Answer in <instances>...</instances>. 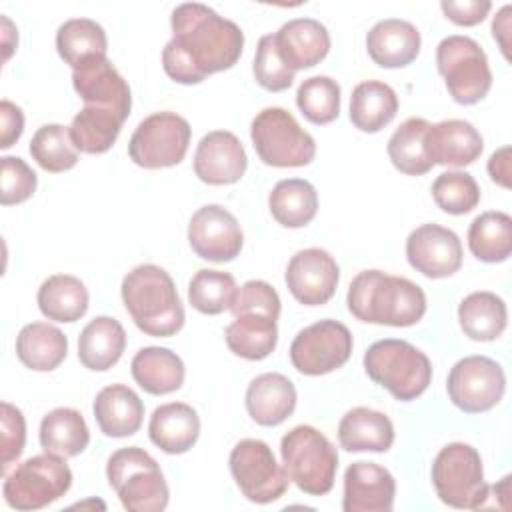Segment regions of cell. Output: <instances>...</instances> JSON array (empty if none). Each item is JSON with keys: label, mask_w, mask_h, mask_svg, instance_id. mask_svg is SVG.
Returning a JSON list of instances; mask_svg holds the SVG:
<instances>
[{"label": "cell", "mask_w": 512, "mask_h": 512, "mask_svg": "<svg viewBox=\"0 0 512 512\" xmlns=\"http://www.w3.org/2000/svg\"><path fill=\"white\" fill-rule=\"evenodd\" d=\"M510 4H506V6H502L500 8V12L494 16V20H492V36H494V40L500 44V50H502V54L506 56V58H510L508 56V48H510V42H508V32H510Z\"/></svg>", "instance_id": "cell-52"}, {"label": "cell", "mask_w": 512, "mask_h": 512, "mask_svg": "<svg viewBox=\"0 0 512 512\" xmlns=\"http://www.w3.org/2000/svg\"><path fill=\"white\" fill-rule=\"evenodd\" d=\"M398 112V96L386 82L364 80L354 86L350 96V122L360 132H380Z\"/></svg>", "instance_id": "cell-32"}, {"label": "cell", "mask_w": 512, "mask_h": 512, "mask_svg": "<svg viewBox=\"0 0 512 512\" xmlns=\"http://www.w3.org/2000/svg\"><path fill=\"white\" fill-rule=\"evenodd\" d=\"M426 146L434 164L462 168L480 158L484 140L468 120L450 118L430 124L426 132Z\"/></svg>", "instance_id": "cell-22"}, {"label": "cell", "mask_w": 512, "mask_h": 512, "mask_svg": "<svg viewBox=\"0 0 512 512\" xmlns=\"http://www.w3.org/2000/svg\"><path fill=\"white\" fill-rule=\"evenodd\" d=\"M418 28L402 18H384L366 34V50L374 64L382 68H404L420 54Z\"/></svg>", "instance_id": "cell-23"}, {"label": "cell", "mask_w": 512, "mask_h": 512, "mask_svg": "<svg viewBox=\"0 0 512 512\" xmlns=\"http://www.w3.org/2000/svg\"><path fill=\"white\" fill-rule=\"evenodd\" d=\"M232 314H264L274 320L280 316V296L264 280H248L238 288L236 300L232 304Z\"/></svg>", "instance_id": "cell-47"}, {"label": "cell", "mask_w": 512, "mask_h": 512, "mask_svg": "<svg viewBox=\"0 0 512 512\" xmlns=\"http://www.w3.org/2000/svg\"><path fill=\"white\" fill-rule=\"evenodd\" d=\"M432 198L446 214L462 216L472 212L480 202V186L472 174L462 170L442 172L432 182Z\"/></svg>", "instance_id": "cell-44"}, {"label": "cell", "mask_w": 512, "mask_h": 512, "mask_svg": "<svg viewBox=\"0 0 512 512\" xmlns=\"http://www.w3.org/2000/svg\"><path fill=\"white\" fill-rule=\"evenodd\" d=\"M132 322L148 336L168 338L184 326V306L172 276L156 264H138L120 286Z\"/></svg>", "instance_id": "cell-3"}, {"label": "cell", "mask_w": 512, "mask_h": 512, "mask_svg": "<svg viewBox=\"0 0 512 512\" xmlns=\"http://www.w3.org/2000/svg\"><path fill=\"white\" fill-rule=\"evenodd\" d=\"M284 280L300 304L322 306L336 292L340 268L324 248H304L290 258Z\"/></svg>", "instance_id": "cell-17"}, {"label": "cell", "mask_w": 512, "mask_h": 512, "mask_svg": "<svg viewBox=\"0 0 512 512\" xmlns=\"http://www.w3.org/2000/svg\"><path fill=\"white\" fill-rule=\"evenodd\" d=\"M238 294V284L230 272L202 268L188 284V302L200 314L216 316L230 310Z\"/></svg>", "instance_id": "cell-41"}, {"label": "cell", "mask_w": 512, "mask_h": 512, "mask_svg": "<svg viewBox=\"0 0 512 512\" xmlns=\"http://www.w3.org/2000/svg\"><path fill=\"white\" fill-rule=\"evenodd\" d=\"M124 120L126 118L114 110L84 106L68 126L70 138L78 152L104 154L116 142Z\"/></svg>", "instance_id": "cell-37"}, {"label": "cell", "mask_w": 512, "mask_h": 512, "mask_svg": "<svg viewBox=\"0 0 512 512\" xmlns=\"http://www.w3.org/2000/svg\"><path fill=\"white\" fill-rule=\"evenodd\" d=\"M0 20H2V48H4V62H6L12 56V52L16 50L18 32L8 16H2Z\"/></svg>", "instance_id": "cell-53"}, {"label": "cell", "mask_w": 512, "mask_h": 512, "mask_svg": "<svg viewBox=\"0 0 512 512\" xmlns=\"http://www.w3.org/2000/svg\"><path fill=\"white\" fill-rule=\"evenodd\" d=\"M462 242L458 234L440 224H422L406 238L408 264L426 278H448L462 266Z\"/></svg>", "instance_id": "cell-16"}, {"label": "cell", "mask_w": 512, "mask_h": 512, "mask_svg": "<svg viewBox=\"0 0 512 512\" xmlns=\"http://www.w3.org/2000/svg\"><path fill=\"white\" fill-rule=\"evenodd\" d=\"M252 146L266 166L300 168L316 156L314 138L280 106L260 110L250 126Z\"/></svg>", "instance_id": "cell-8"}, {"label": "cell", "mask_w": 512, "mask_h": 512, "mask_svg": "<svg viewBox=\"0 0 512 512\" xmlns=\"http://www.w3.org/2000/svg\"><path fill=\"white\" fill-rule=\"evenodd\" d=\"M188 244L202 260L230 262L240 254L244 234L230 210L220 204H206L188 222Z\"/></svg>", "instance_id": "cell-15"}, {"label": "cell", "mask_w": 512, "mask_h": 512, "mask_svg": "<svg viewBox=\"0 0 512 512\" xmlns=\"http://www.w3.org/2000/svg\"><path fill=\"white\" fill-rule=\"evenodd\" d=\"M268 208L280 226L302 228L310 224L318 212L316 188L304 178L280 180L268 194Z\"/></svg>", "instance_id": "cell-35"}, {"label": "cell", "mask_w": 512, "mask_h": 512, "mask_svg": "<svg viewBox=\"0 0 512 512\" xmlns=\"http://www.w3.org/2000/svg\"><path fill=\"white\" fill-rule=\"evenodd\" d=\"M274 42L282 62L292 72L320 64L330 50L328 28L314 18L288 20L274 32Z\"/></svg>", "instance_id": "cell-21"}, {"label": "cell", "mask_w": 512, "mask_h": 512, "mask_svg": "<svg viewBox=\"0 0 512 512\" xmlns=\"http://www.w3.org/2000/svg\"><path fill=\"white\" fill-rule=\"evenodd\" d=\"M354 340L346 324L324 318L302 328L290 344L292 366L306 376H322L342 368L352 356Z\"/></svg>", "instance_id": "cell-13"}, {"label": "cell", "mask_w": 512, "mask_h": 512, "mask_svg": "<svg viewBox=\"0 0 512 512\" xmlns=\"http://www.w3.org/2000/svg\"><path fill=\"white\" fill-rule=\"evenodd\" d=\"M38 438L44 452L58 454L62 458H74L86 450L90 442V430L78 410L60 406L42 418Z\"/></svg>", "instance_id": "cell-33"}, {"label": "cell", "mask_w": 512, "mask_h": 512, "mask_svg": "<svg viewBox=\"0 0 512 512\" xmlns=\"http://www.w3.org/2000/svg\"><path fill=\"white\" fill-rule=\"evenodd\" d=\"M28 150L32 160L46 172H66L78 162V150L70 138V130L62 124L40 126Z\"/></svg>", "instance_id": "cell-42"}, {"label": "cell", "mask_w": 512, "mask_h": 512, "mask_svg": "<svg viewBox=\"0 0 512 512\" xmlns=\"http://www.w3.org/2000/svg\"><path fill=\"white\" fill-rule=\"evenodd\" d=\"M92 412L100 432L110 438L136 434L144 420V404L126 384H110L102 388L94 398Z\"/></svg>", "instance_id": "cell-25"}, {"label": "cell", "mask_w": 512, "mask_h": 512, "mask_svg": "<svg viewBox=\"0 0 512 512\" xmlns=\"http://www.w3.org/2000/svg\"><path fill=\"white\" fill-rule=\"evenodd\" d=\"M440 8L448 20L458 26H476L492 10L488 0H442Z\"/></svg>", "instance_id": "cell-49"}, {"label": "cell", "mask_w": 512, "mask_h": 512, "mask_svg": "<svg viewBox=\"0 0 512 512\" xmlns=\"http://www.w3.org/2000/svg\"><path fill=\"white\" fill-rule=\"evenodd\" d=\"M24 132L22 108L10 100L0 102V148H10Z\"/></svg>", "instance_id": "cell-50"}, {"label": "cell", "mask_w": 512, "mask_h": 512, "mask_svg": "<svg viewBox=\"0 0 512 512\" xmlns=\"http://www.w3.org/2000/svg\"><path fill=\"white\" fill-rule=\"evenodd\" d=\"M38 308L48 320L76 322L88 310V288L72 274L48 276L38 288Z\"/></svg>", "instance_id": "cell-34"}, {"label": "cell", "mask_w": 512, "mask_h": 512, "mask_svg": "<svg viewBox=\"0 0 512 512\" xmlns=\"http://www.w3.org/2000/svg\"><path fill=\"white\" fill-rule=\"evenodd\" d=\"M280 456L288 478L310 496H324L332 490L338 470L334 444L314 426L300 424L280 440Z\"/></svg>", "instance_id": "cell-6"}, {"label": "cell", "mask_w": 512, "mask_h": 512, "mask_svg": "<svg viewBox=\"0 0 512 512\" xmlns=\"http://www.w3.org/2000/svg\"><path fill=\"white\" fill-rule=\"evenodd\" d=\"M488 174L498 186L510 188V146H502L492 152L488 160Z\"/></svg>", "instance_id": "cell-51"}, {"label": "cell", "mask_w": 512, "mask_h": 512, "mask_svg": "<svg viewBox=\"0 0 512 512\" xmlns=\"http://www.w3.org/2000/svg\"><path fill=\"white\" fill-rule=\"evenodd\" d=\"M148 436L162 452L184 454L200 436L198 412L186 402L162 404L150 416Z\"/></svg>", "instance_id": "cell-26"}, {"label": "cell", "mask_w": 512, "mask_h": 512, "mask_svg": "<svg viewBox=\"0 0 512 512\" xmlns=\"http://www.w3.org/2000/svg\"><path fill=\"white\" fill-rule=\"evenodd\" d=\"M26 444V420L20 408L10 402L0 404V468L6 474L8 466L16 462Z\"/></svg>", "instance_id": "cell-48"}, {"label": "cell", "mask_w": 512, "mask_h": 512, "mask_svg": "<svg viewBox=\"0 0 512 512\" xmlns=\"http://www.w3.org/2000/svg\"><path fill=\"white\" fill-rule=\"evenodd\" d=\"M72 486V470L58 454H38L6 474L2 494L10 508L28 512L60 500Z\"/></svg>", "instance_id": "cell-9"}, {"label": "cell", "mask_w": 512, "mask_h": 512, "mask_svg": "<svg viewBox=\"0 0 512 512\" xmlns=\"http://www.w3.org/2000/svg\"><path fill=\"white\" fill-rule=\"evenodd\" d=\"M108 484L128 512H162L170 490L160 464L138 446L116 450L106 464Z\"/></svg>", "instance_id": "cell-5"}, {"label": "cell", "mask_w": 512, "mask_h": 512, "mask_svg": "<svg viewBox=\"0 0 512 512\" xmlns=\"http://www.w3.org/2000/svg\"><path fill=\"white\" fill-rule=\"evenodd\" d=\"M346 304L356 320L394 328L414 326L426 314L424 290L404 276L382 270L358 272L350 282Z\"/></svg>", "instance_id": "cell-2"}, {"label": "cell", "mask_w": 512, "mask_h": 512, "mask_svg": "<svg viewBox=\"0 0 512 512\" xmlns=\"http://www.w3.org/2000/svg\"><path fill=\"white\" fill-rule=\"evenodd\" d=\"M134 382L152 396L176 392L184 384L186 368L182 358L170 348L146 346L140 348L130 364Z\"/></svg>", "instance_id": "cell-28"}, {"label": "cell", "mask_w": 512, "mask_h": 512, "mask_svg": "<svg viewBox=\"0 0 512 512\" xmlns=\"http://www.w3.org/2000/svg\"><path fill=\"white\" fill-rule=\"evenodd\" d=\"M254 80L268 92L288 90L294 82V74L280 58L274 42V34H266L258 40L254 64H252Z\"/></svg>", "instance_id": "cell-45"}, {"label": "cell", "mask_w": 512, "mask_h": 512, "mask_svg": "<svg viewBox=\"0 0 512 512\" xmlns=\"http://www.w3.org/2000/svg\"><path fill=\"white\" fill-rule=\"evenodd\" d=\"M172 38L162 50L164 72L178 84H200L230 70L242 54V28L206 4L186 2L172 10Z\"/></svg>", "instance_id": "cell-1"}, {"label": "cell", "mask_w": 512, "mask_h": 512, "mask_svg": "<svg viewBox=\"0 0 512 512\" xmlns=\"http://www.w3.org/2000/svg\"><path fill=\"white\" fill-rule=\"evenodd\" d=\"M126 332L116 318L96 316L78 336V360L92 372L110 370L124 354Z\"/></svg>", "instance_id": "cell-29"}, {"label": "cell", "mask_w": 512, "mask_h": 512, "mask_svg": "<svg viewBox=\"0 0 512 512\" xmlns=\"http://www.w3.org/2000/svg\"><path fill=\"white\" fill-rule=\"evenodd\" d=\"M192 128L188 120L176 112H154L146 116L130 136L128 156L146 170L170 168L184 160L190 144Z\"/></svg>", "instance_id": "cell-11"}, {"label": "cell", "mask_w": 512, "mask_h": 512, "mask_svg": "<svg viewBox=\"0 0 512 512\" xmlns=\"http://www.w3.org/2000/svg\"><path fill=\"white\" fill-rule=\"evenodd\" d=\"M66 354V334L48 322H30L16 336V356L34 372L56 370L64 362Z\"/></svg>", "instance_id": "cell-30"}, {"label": "cell", "mask_w": 512, "mask_h": 512, "mask_svg": "<svg viewBox=\"0 0 512 512\" xmlns=\"http://www.w3.org/2000/svg\"><path fill=\"white\" fill-rule=\"evenodd\" d=\"M276 322L264 314L234 316L224 332L226 346L244 360H264L274 352L278 342Z\"/></svg>", "instance_id": "cell-36"}, {"label": "cell", "mask_w": 512, "mask_h": 512, "mask_svg": "<svg viewBox=\"0 0 512 512\" xmlns=\"http://www.w3.org/2000/svg\"><path fill=\"white\" fill-rule=\"evenodd\" d=\"M228 466L242 496L254 504H270L288 490L290 478L264 440H240L230 452Z\"/></svg>", "instance_id": "cell-12"}, {"label": "cell", "mask_w": 512, "mask_h": 512, "mask_svg": "<svg viewBox=\"0 0 512 512\" xmlns=\"http://www.w3.org/2000/svg\"><path fill=\"white\" fill-rule=\"evenodd\" d=\"M468 248L474 258L486 264L508 260L512 252V218L500 210L476 216L468 228Z\"/></svg>", "instance_id": "cell-40"}, {"label": "cell", "mask_w": 512, "mask_h": 512, "mask_svg": "<svg viewBox=\"0 0 512 512\" xmlns=\"http://www.w3.org/2000/svg\"><path fill=\"white\" fill-rule=\"evenodd\" d=\"M72 86L84 100V106H98L128 118L132 110V92L122 74L104 58L84 62L72 70Z\"/></svg>", "instance_id": "cell-19"}, {"label": "cell", "mask_w": 512, "mask_h": 512, "mask_svg": "<svg viewBox=\"0 0 512 512\" xmlns=\"http://www.w3.org/2000/svg\"><path fill=\"white\" fill-rule=\"evenodd\" d=\"M248 416L260 426H278L296 408V386L280 372H264L246 388Z\"/></svg>", "instance_id": "cell-24"}, {"label": "cell", "mask_w": 512, "mask_h": 512, "mask_svg": "<svg viewBox=\"0 0 512 512\" xmlns=\"http://www.w3.org/2000/svg\"><path fill=\"white\" fill-rule=\"evenodd\" d=\"M396 480L376 462H352L344 472V512H390L394 508Z\"/></svg>", "instance_id": "cell-20"}, {"label": "cell", "mask_w": 512, "mask_h": 512, "mask_svg": "<svg viewBox=\"0 0 512 512\" xmlns=\"http://www.w3.org/2000/svg\"><path fill=\"white\" fill-rule=\"evenodd\" d=\"M446 390L452 404L462 412H488L504 396L506 374L502 366L488 356H464L450 368Z\"/></svg>", "instance_id": "cell-14"}, {"label": "cell", "mask_w": 512, "mask_h": 512, "mask_svg": "<svg viewBox=\"0 0 512 512\" xmlns=\"http://www.w3.org/2000/svg\"><path fill=\"white\" fill-rule=\"evenodd\" d=\"M338 442L346 452H388L394 444V424L380 410L356 406L342 416Z\"/></svg>", "instance_id": "cell-27"}, {"label": "cell", "mask_w": 512, "mask_h": 512, "mask_svg": "<svg viewBox=\"0 0 512 512\" xmlns=\"http://www.w3.org/2000/svg\"><path fill=\"white\" fill-rule=\"evenodd\" d=\"M458 324L470 340L492 342L506 330V302L488 290L472 292L458 304Z\"/></svg>", "instance_id": "cell-31"}, {"label": "cell", "mask_w": 512, "mask_h": 512, "mask_svg": "<svg viewBox=\"0 0 512 512\" xmlns=\"http://www.w3.org/2000/svg\"><path fill=\"white\" fill-rule=\"evenodd\" d=\"M296 106L312 124H330L340 114V84L330 76H310L296 90Z\"/></svg>", "instance_id": "cell-43"}, {"label": "cell", "mask_w": 512, "mask_h": 512, "mask_svg": "<svg viewBox=\"0 0 512 512\" xmlns=\"http://www.w3.org/2000/svg\"><path fill=\"white\" fill-rule=\"evenodd\" d=\"M0 160H2V192H0L2 206L26 202L38 186L36 172L18 156H2Z\"/></svg>", "instance_id": "cell-46"}, {"label": "cell", "mask_w": 512, "mask_h": 512, "mask_svg": "<svg viewBox=\"0 0 512 512\" xmlns=\"http://www.w3.org/2000/svg\"><path fill=\"white\" fill-rule=\"evenodd\" d=\"M436 496L452 508L478 510L488 502V484L478 450L466 442L446 444L432 462Z\"/></svg>", "instance_id": "cell-7"}, {"label": "cell", "mask_w": 512, "mask_h": 512, "mask_svg": "<svg viewBox=\"0 0 512 512\" xmlns=\"http://www.w3.org/2000/svg\"><path fill=\"white\" fill-rule=\"evenodd\" d=\"M248 168V156L236 134L212 130L204 134L194 152V174L210 186L236 184Z\"/></svg>", "instance_id": "cell-18"}, {"label": "cell", "mask_w": 512, "mask_h": 512, "mask_svg": "<svg viewBox=\"0 0 512 512\" xmlns=\"http://www.w3.org/2000/svg\"><path fill=\"white\" fill-rule=\"evenodd\" d=\"M430 122L424 118L404 120L388 140V158L396 170L408 176H420L432 170L434 162L430 160L426 146V132Z\"/></svg>", "instance_id": "cell-39"}, {"label": "cell", "mask_w": 512, "mask_h": 512, "mask_svg": "<svg viewBox=\"0 0 512 512\" xmlns=\"http://www.w3.org/2000/svg\"><path fill=\"white\" fill-rule=\"evenodd\" d=\"M56 50L60 58L76 70L88 60L104 58L108 52V38L96 20L70 18L60 24L56 32Z\"/></svg>", "instance_id": "cell-38"}, {"label": "cell", "mask_w": 512, "mask_h": 512, "mask_svg": "<svg viewBox=\"0 0 512 512\" xmlns=\"http://www.w3.org/2000/svg\"><path fill=\"white\" fill-rule=\"evenodd\" d=\"M362 362L368 378L400 402L416 400L432 382L430 358L406 340H378L368 346Z\"/></svg>", "instance_id": "cell-4"}, {"label": "cell", "mask_w": 512, "mask_h": 512, "mask_svg": "<svg viewBox=\"0 0 512 512\" xmlns=\"http://www.w3.org/2000/svg\"><path fill=\"white\" fill-rule=\"evenodd\" d=\"M436 66L454 102L470 106L486 98L492 72L482 46L462 34L446 36L436 46Z\"/></svg>", "instance_id": "cell-10"}]
</instances>
